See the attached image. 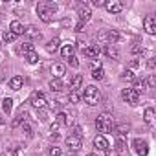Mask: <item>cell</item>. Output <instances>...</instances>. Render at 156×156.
Returning <instances> with one entry per match:
<instances>
[{"instance_id":"27","label":"cell","mask_w":156,"mask_h":156,"mask_svg":"<svg viewBox=\"0 0 156 156\" xmlns=\"http://www.w3.org/2000/svg\"><path fill=\"white\" fill-rule=\"evenodd\" d=\"M68 99H70V103H79V101L83 99V94H81L79 90H73V92H70Z\"/></svg>"},{"instance_id":"3","label":"cell","mask_w":156,"mask_h":156,"mask_svg":"<svg viewBox=\"0 0 156 156\" xmlns=\"http://www.w3.org/2000/svg\"><path fill=\"white\" fill-rule=\"evenodd\" d=\"M83 99H85V103L90 105V107L99 105V103H101V92H99L96 87L90 85V87L85 88V92H83Z\"/></svg>"},{"instance_id":"25","label":"cell","mask_w":156,"mask_h":156,"mask_svg":"<svg viewBox=\"0 0 156 156\" xmlns=\"http://www.w3.org/2000/svg\"><path fill=\"white\" fill-rule=\"evenodd\" d=\"M127 149V141L123 136H116V152H123Z\"/></svg>"},{"instance_id":"10","label":"cell","mask_w":156,"mask_h":156,"mask_svg":"<svg viewBox=\"0 0 156 156\" xmlns=\"http://www.w3.org/2000/svg\"><path fill=\"white\" fill-rule=\"evenodd\" d=\"M77 15H79V22H85V24L92 19V11H90V8L85 6V4H83L79 9H77Z\"/></svg>"},{"instance_id":"41","label":"cell","mask_w":156,"mask_h":156,"mask_svg":"<svg viewBox=\"0 0 156 156\" xmlns=\"http://www.w3.org/2000/svg\"><path fill=\"white\" fill-rule=\"evenodd\" d=\"M154 66H156V61H154V57H151V59L147 61V68H149V70H154Z\"/></svg>"},{"instance_id":"37","label":"cell","mask_w":156,"mask_h":156,"mask_svg":"<svg viewBox=\"0 0 156 156\" xmlns=\"http://www.w3.org/2000/svg\"><path fill=\"white\" fill-rule=\"evenodd\" d=\"M22 130L26 132V136H28V138H31V136H33V130H31V127H30L28 123H22Z\"/></svg>"},{"instance_id":"28","label":"cell","mask_w":156,"mask_h":156,"mask_svg":"<svg viewBox=\"0 0 156 156\" xmlns=\"http://www.w3.org/2000/svg\"><path fill=\"white\" fill-rule=\"evenodd\" d=\"M26 62L28 64H37L39 62V55H37V51H30V53H26Z\"/></svg>"},{"instance_id":"8","label":"cell","mask_w":156,"mask_h":156,"mask_svg":"<svg viewBox=\"0 0 156 156\" xmlns=\"http://www.w3.org/2000/svg\"><path fill=\"white\" fill-rule=\"evenodd\" d=\"M143 28H145V31L149 35H154L156 33V19L152 15H147L145 20H143Z\"/></svg>"},{"instance_id":"23","label":"cell","mask_w":156,"mask_h":156,"mask_svg":"<svg viewBox=\"0 0 156 156\" xmlns=\"http://www.w3.org/2000/svg\"><path fill=\"white\" fill-rule=\"evenodd\" d=\"M129 130H130V125H127V123H119L114 127V132H118V136H125V134H129Z\"/></svg>"},{"instance_id":"50","label":"cell","mask_w":156,"mask_h":156,"mask_svg":"<svg viewBox=\"0 0 156 156\" xmlns=\"http://www.w3.org/2000/svg\"><path fill=\"white\" fill-rule=\"evenodd\" d=\"M87 156H96V154H87Z\"/></svg>"},{"instance_id":"14","label":"cell","mask_w":156,"mask_h":156,"mask_svg":"<svg viewBox=\"0 0 156 156\" xmlns=\"http://www.w3.org/2000/svg\"><path fill=\"white\" fill-rule=\"evenodd\" d=\"M81 87H83V75L81 73H75L72 79H70V88L73 92V90H79Z\"/></svg>"},{"instance_id":"17","label":"cell","mask_w":156,"mask_h":156,"mask_svg":"<svg viewBox=\"0 0 156 156\" xmlns=\"http://www.w3.org/2000/svg\"><path fill=\"white\" fill-rule=\"evenodd\" d=\"M9 31L15 33L17 37H19V35H24V26H22L19 20H13V22L9 24Z\"/></svg>"},{"instance_id":"16","label":"cell","mask_w":156,"mask_h":156,"mask_svg":"<svg viewBox=\"0 0 156 156\" xmlns=\"http://www.w3.org/2000/svg\"><path fill=\"white\" fill-rule=\"evenodd\" d=\"M73 51H75V46H73V44H70V42L61 46V55H62L64 59H70V57L73 55Z\"/></svg>"},{"instance_id":"48","label":"cell","mask_w":156,"mask_h":156,"mask_svg":"<svg viewBox=\"0 0 156 156\" xmlns=\"http://www.w3.org/2000/svg\"><path fill=\"white\" fill-rule=\"evenodd\" d=\"M6 123V118H2V114H0V125H4Z\"/></svg>"},{"instance_id":"40","label":"cell","mask_w":156,"mask_h":156,"mask_svg":"<svg viewBox=\"0 0 156 156\" xmlns=\"http://www.w3.org/2000/svg\"><path fill=\"white\" fill-rule=\"evenodd\" d=\"M90 68H92V72H94V70H99V68H101V61H92V62H90Z\"/></svg>"},{"instance_id":"19","label":"cell","mask_w":156,"mask_h":156,"mask_svg":"<svg viewBox=\"0 0 156 156\" xmlns=\"http://www.w3.org/2000/svg\"><path fill=\"white\" fill-rule=\"evenodd\" d=\"M64 72H66V66H64V64H55V66L51 68V73H53L55 79H61V77L64 75Z\"/></svg>"},{"instance_id":"44","label":"cell","mask_w":156,"mask_h":156,"mask_svg":"<svg viewBox=\"0 0 156 156\" xmlns=\"http://www.w3.org/2000/svg\"><path fill=\"white\" fill-rule=\"evenodd\" d=\"M83 30H85V22H77V26H75V31H77V33H81Z\"/></svg>"},{"instance_id":"9","label":"cell","mask_w":156,"mask_h":156,"mask_svg":"<svg viewBox=\"0 0 156 156\" xmlns=\"http://www.w3.org/2000/svg\"><path fill=\"white\" fill-rule=\"evenodd\" d=\"M30 103H31V105H33L35 108H39V110H42V108L46 107V98H44V94H41V92H35Z\"/></svg>"},{"instance_id":"43","label":"cell","mask_w":156,"mask_h":156,"mask_svg":"<svg viewBox=\"0 0 156 156\" xmlns=\"http://www.w3.org/2000/svg\"><path fill=\"white\" fill-rule=\"evenodd\" d=\"M73 136L81 138V136H83V129H81V127H75V129H73Z\"/></svg>"},{"instance_id":"22","label":"cell","mask_w":156,"mask_h":156,"mask_svg":"<svg viewBox=\"0 0 156 156\" xmlns=\"http://www.w3.org/2000/svg\"><path fill=\"white\" fill-rule=\"evenodd\" d=\"M59 48H61V41H59L57 37H55V39H51V41H50V42L46 44V50H48L50 53H55V51H57Z\"/></svg>"},{"instance_id":"35","label":"cell","mask_w":156,"mask_h":156,"mask_svg":"<svg viewBox=\"0 0 156 156\" xmlns=\"http://www.w3.org/2000/svg\"><path fill=\"white\" fill-rule=\"evenodd\" d=\"M55 123L61 127V125H66V114L64 112H59L57 114V118H55Z\"/></svg>"},{"instance_id":"4","label":"cell","mask_w":156,"mask_h":156,"mask_svg":"<svg viewBox=\"0 0 156 156\" xmlns=\"http://www.w3.org/2000/svg\"><path fill=\"white\" fill-rule=\"evenodd\" d=\"M121 98H123V101H127L129 105H138V101H140V94L134 90V88H123L121 90Z\"/></svg>"},{"instance_id":"45","label":"cell","mask_w":156,"mask_h":156,"mask_svg":"<svg viewBox=\"0 0 156 156\" xmlns=\"http://www.w3.org/2000/svg\"><path fill=\"white\" fill-rule=\"evenodd\" d=\"M130 51H132V53H141V46H140V44H134V46L130 48Z\"/></svg>"},{"instance_id":"49","label":"cell","mask_w":156,"mask_h":156,"mask_svg":"<svg viewBox=\"0 0 156 156\" xmlns=\"http://www.w3.org/2000/svg\"><path fill=\"white\" fill-rule=\"evenodd\" d=\"M107 156H118V152H110V151H107Z\"/></svg>"},{"instance_id":"21","label":"cell","mask_w":156,"mask_h":156,"mask_svg":"<svg viewBox=\"0 0 156 156\" xmlns=\"http://www.w3.org/2000/svg\"><path fill=\"white\" fill-rule=\"evenodd\" d=\"M24 35L30 37V39H41V33H39V30H37L35 26H28V28L24 30Z\"/></svg>"},{"instance_id":"33","label":"cell","mask_w":156,"mask_h":156,"mask_svg":"<svg viewBox=\"0 0 156 156\" xmlns=\"http://www.w3.org/2000/svg\"><path fill=\"white\" fill-rule=\"evenodd\" d=\"M2 39H4V42H15V39H17V35L15 33H11V31H4V35H2Z\"/></svg>"},{"instance_id":"34","label":"cell","mask_w":156,"mask_h":156,"mask_svg":"<svg viewBox=\"0 0 156 156\" xmlns=\"http://www.w3.org/2000/svg\"><path fill=\"white\" fill-rule=\"evenodd\" d=\"M19 51H20V53H30V51H35V50H33V44H31V42H24V44L19 48Z\"/></svg>"},{"instance_id":"7","label":"cell","mask_w":156,"mask_h":156,"mask_svg":"<svg viewBox=\"0 0 156 156\" xmlns=\"http://www.w3.org/2000/svg\"><path fill=\"white\" fill-rule=\"evenodd\" d=\"M105 8H107V11H108V13L118 15V13H121L123 4L119 2V0H108V2H105Z\"/></svg>"},{"instance_id":"5","label":"cell","mask_w":156,"mask_h":156,"mask_svg":"<svg viewBox=\"0 0 156 156\" xmlns=\"http://www.w3.org/2000/svg\"><path fill=\"white\" fill-rule=\"evenodd\" d=\"M132 147H134V151H136L138 156H147L149 154V143L145 140H141V138H136L132 141Z\"/></svg>"},{"instance_id":"42","label":"cell","mask_w":156,"mask_h":156,"mask_svg":"<svg viewBox=\"0 0 156 156\" xmlns=\"http://www.w3.org/2000/svg\"><path fill=\"white\" fill-rule=\"evenodd\" d=\"M70 64H72L73 68L79 66V61H77V57H75V55H72V57H70Z\"/></svg>"},{"instance_id":"20","label":"cell","mask_w":156,"mask_h":156,"mask_svg":"<svg viewBox=\"0 0 156 156\" xmlns=\"http://www.w3.org/2000/svg\"><path fill=\"white\" fill-rule=\"evenodd\" d=\"M50 88H51V92H61L62 88H64V83L61 81V79H50Z\"/></svg>"},{"instance_id":"29","label":"cell","mask_w":156,"mask_h":156,"mask_svg":"<svg viewBox=\"0 0 156 156\" xmlns=\"http://www.w3.org/2000/svg\"><path fill=\"white\" fill-rule=\"evenodd\" d=\"M98 42H101V44H108V31H107V30H101V31L98 33Z\"/></svg>"},{"instance_id":"38","label":"cell","mask_w":156,"mask_h":156,"mask_svg":"<svg viewBox=\"0 0 156 156\" xmlns=\"http://www.w3.org/2000/svg\"><path fill=\"white\" fill-rule=\"evenodd\" d=\"M145 83H147V88H152V87L156 85V77H154V75L151 73V75H149V79H147Z\"/></svg>"},{"instance_id":"36","label":"cell","mask_w":156,"mask_h":156,"mask_svg":"<svg viewBox=\"0 0 156 156\" xmlns=\"http://www.w3.org/2000/svg\"><path fill=\"white\" fill-rule=\"evenodd\" d=\"M92 77H94L96 81H101L103 77H105V72H103V68H99V70H94V72H92Z\"/></svg>"},{"instance_id":"31","label":"cell","mask_w":156,"mask_h":156,"mask_svg":"<svg viewBox=\"0 0 156 156\" xmlns=\"http://www.w3.org/2000/svg\"><path fill=\"white\" fill-rule=\"evenodd\" d=\"M121 79H123V81H134V79H136V75H134L132 70H125V72L121 73Z\"/></svg>"},{"instance_id":"15","label":"cell","mask_w":156,"mask_h":156,"mask_svg":"<svg viewBox=\"0 0 156 156\" xmlns=\"http://www.w3.org/2000/svg\"><path fill=\"white\" fill-rule=\"evenodd\" d=\"M22 85H24V79H22L20 75H15V77H11V79H9V88L11 90H20Z\"/></svg>"},{"instance_id":"13","label":"cell","mask_w":156,"mask_h":156,"mask_svg":"<svg viewBox=\"0 0 156 156\" xmlns=\"http://www.w3.org/2000/svg\"><path fill=\"white\" fill-rule=\"evenodd\" d=\"M26 118H28V110H26V108H20V110H19V114H17V118L13 119V123H11V127L15 129V127H19V125H22V123H26Z\"/></svg>"},{"instance_id":"18","label":"cell","mask_w":156,"mask_h":156,"mask_svg":"<svg viewBox=\"0 0 156 156\" xmlns=\"http://www.w3.org/2000/svg\"><path fill=\"white\" fill-rule=\"evenodd\" d=\"M103 51H105V55H107L108 59H112V61H118V59H119V51H118V48H114V46H107Z\"/></svg>"},{"instance_id":"30","label":"cell","mask_w":156,"mask_h":156,"mask_svg":"<svg viewBox=\"0 0 156 156\" xmlns=\"http://www.w3.org/2000/svg\"><path fill=\"white\" fill-rule=\"evenodd\" d=\"M118 41H119V33H118L116 30H110V31H108V46H110V44H116Z\"/></svg>"},{"instance_id":"24","label":"cell","mask_w":156,"mask_h":156,"mask_svg":"<svg viewBox=\"0 0 156 156\" xmlns=\"http://www.w3.org/2000/svg\"><path fill=\"white\" fill-rule=\"evenodd\" d=\"M143 119H145V123H147V125H152V121H154V108H152V107H149V108H145V114H143Z\"/></svg>"},{"instance_id":"26","label":"cell","mask_w":156,"mask_h":156,"mask_svg":"<svg viewBox=\"0 0 156 156\" xmlns=\"http://www.w3.org/2000/svg\"><path fill=\"white\" fill-rule=\"evenodd\" d=\"M138 94L140 92H143V90H147V83H145V79H134V87H132Z\"/></svg>"},{"instance_id":"46","label":"cell","mask_w":156,"mask_h":156,"mask_svg":"<svg viewBox=\"0 0 156 156\" xmlns=\"http://www.w3.org/2000/svg\"><path fill=\"white\" fill-rule=\"evenodd\" d=\"M94 6H98V8H101V6H105V2H103V0H94V2H92Z\"/></svg>"},{"instance_id":"32","label":"cell","mask_w":156,"mask_h":156,"mask_svg":"<svg viewBox=\"0 0 156 156\" xmlns=\"http://www.w3.org/2000/svg\"><path fill=\"white\" fill-rule=\"evenodd\" d=\"M2 108H4V112H11V108H13V99H11V98H6V99L2 101Z\"/></svg>"},{"instance_id":"2","label":"cell","mask_w":156,"mask_h":156,"mask_svg":"<svg viewBox=\"0 0 156 156\" xmlns=\"http://www.w3.org/2000/svg\"><path fill=\"white\" fill-rule=\"evenodd\" d=\"M96 129H98V132H101V136H103V134H110V132L114 130L112 116H110L108 112L99 114V116L96 118Z\"/></svg>"},{"instance_id":"12","label":"cell","mask_w":156,"mask_h":156,"mask_svg":"<svg viewBox=\"0 0 156 156\" xmlns=\"http://www.w3.org/2000/svg\"><path fill=\"white\" fill-rule=\"evenodd\" d=\"M83 53H85V57H88V59H96V57L101 53V48H99L98 44H94V46H85V48H83Z\"/></svg>"},{"instance_id":"39","label":"cell","mask_w":156,"mask_h":156,"mask_svg":"<svg viewBox=\"0 0 156 156\" xmlns=\"http://www.w3.org/2000/svg\"><path fill=\"white\" fill-rule=\"evenodd\" d=\"M61 154H62V151L59 147H51L50 149V156H61Z\"/></svg>"},{"instance_id":"47","label":"cell","mask_w":156,"mask_h":156,"mask_svg":"<svg viewBox=\"0 0 156 156\" xmlns=\"http://www.w3.org/2000/svg\"><path fill=\"white\" fill-rule=\"evenodd\" d=\"M50 140H51V141H57V140H59V134H53V132H51V134H50Z\"/></svg>"},{"instance_id":"1","label":"cell","mask_w":156,"mask_h":156,"mask_svg":"<svg viewBox=\"0 0 156 156\" xmlns=\"http://www.w3.org/2000/svg\"><path fill=\"white\" fill-rule=\"evenodd\" d=\"M57 11V6L53 2H41L37 4V13H39V19L46 24H50L53 20V15Z\"/></svg>"},{"instance_id":"6","label":"cell","mask_w":156,"mask_h":156,"mask_svg":"<svg viewBox=\"0 0 156 156\" xmlns=\"http://www.w3.org/2000/svg\"><path fill=\"white\" fill-rule=\"evenodd\" d=\"M66 147H68L72 152H77V151L83 147V140L77 138V136H73V134H70V136L66 138Z\"/></svg>"},{"instance_id":"11","label":"cell","mask_w":156,"mask_h":156,"mask_svg":"<svg viewBox=\"0 0 156 156\" xmlns=\"http://www.w3.org/2000/svg\"><path fill=\"white\" fill-rule=\"evenodd\" d=\"M94 147H96L98 151H105V152H107V151H108V147H110V143L107 141V138H105V136H101V134H99V136H96V138H94Z\"/></svg>"}]
</instances>
